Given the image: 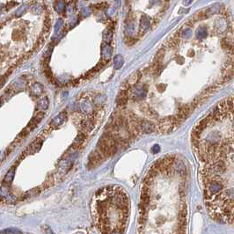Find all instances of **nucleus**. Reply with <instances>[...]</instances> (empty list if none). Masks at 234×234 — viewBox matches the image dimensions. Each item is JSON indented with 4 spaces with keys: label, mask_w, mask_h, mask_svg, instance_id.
Returning a JSON list of instances; mask_svg holds the SVG:
<instances>
[{
    "label": "nucleus",
    "mask_w": 234,
    "mask_h": 234,
    "mask_svg": "<svg viewBox=\"0 0 234 234\" xmlns=\"http://www.w3.org/2000/svg\"><path fill=\"white\" fill-rule=\"evenodd\" d=\"M42 91H43V86L42 85L38 84V83H36L35 85L32 87V93L34 95H36V96L41 95Z\"/></svg>",
    "instance_id": "14"
},
{
    "label": "nucleus",
    "mask_w": 234,
    "mask_h": 234,
    "mask_svg": "<svg viewBox=\"0 0 234 234\" xmlns=\"http://www.w3.org/2000/svg\"><path fill=\"white\" fill-rule=\"evenodd\" d=\"M196 128L206 137L193 139L200 161L204 202L221 224H234V97L220 101Z\"/></svg>",
    "instance_id": "1"
},
{
    "label": "nucleus",
    "mask_w": 234,
    "mask_h": 234,
    "mask_svg": "<svg viewBox=\"0 0 234 234\" xmlns=\"http://www.w3.org/2000/svg\"><path fill=\"white\" fill-rule=\"evenodd\" d=\"M179 123L180 122H179V121L177 120L176 117H165L159 122V132L168 133V132L172 131L174 128L178 126Z\"/></svg>",
    "instance_id": "4"
},
{
    "label": "nucleus",
    "mask_w": 234,
    "mask_h": 234,
    "mask_svg": "<svg viewBox=\"0 0 234 234\" xmlns=\"http://www.w3.org/2000/svg\"><path fill=\"white\" fill-rule=\"evenodd\" d=\"M95 127V119L94 117H91L83 120L80 122V128H81L82 131L85 132V133H89L91 132Z\"/></svg>",
    "instance_id": "6"
},
{
    "label": "nucleus",
    "mask_w": 234,
    "mask_h": 234,
    "mask_svg": "<svg viewBox=\"0 0 234 234\" xmlns=\"http://www.w3.org/2000/svg\"><path fill=\"white\" fill-rule=\"evenodd\" d=\"M98 150L105 158L111 157L116 152V140L111 132H106L99 138Z\"/></svg>",
    "instance_id": "2"
},
{
    "label": "nucleus",
    "mask_w": 234,
    "mask_h": 234,
    "mask_svg": "<svg viewBox=\"0 0 234 234\" xmlns=\"http://www.w3.org/2000/svg\"><path fill=\"white\" fill-rule=\"evenodd\" d=\"M42 145V140L41 138H37L35 142H33L32 144H30V146L28 148L25 150L24 153L27 152V154H32V153L36 152L41 149Z\"/></svg>",
    "instance_id": "7"
},
{
    "label": "nucleus",
    "mask_w": 234,
    "mask_h": 234,
    "mask_svg": "<svg viewBox=\"0 0 234 234\" xmlns=\"http://www.w3.org/2000/svg\"><path fill=\"white\" fill-rule=\"evenodd\" d=\"M148 90V88H146V86H141V87H138L135 90V95L136 97H138L139 99L141 98H144L146 94V92Z\"/></svg>",
    "instance_id": "13"
},
{
    "label": "nucleus",
    "mask_w": 234,
    "mask_h": 234,
    "mask_svg": "<svg viewBox=\"0 0 234 234\" xmlns=\"http://www.w3.org/2000/svg\"><path fill=\"white\" fill-rule=\"evenodd\" d=\"M44 118V113L43 112H40V113H38V114H36L35 116L32 118V120L29 122V123L27 124V126L21 131V133L18 135V140H22V139H24L25 137H27V135H29V133L33 130V129H35L37 125L41 122V121Z\"/></svg>",
    "instance_id": "3"
},
{
    "label": "nucleus",
    "mask_w": 234,
    "mask_h": 234,
    "mask_svg": "<svg viewBox=\"0 0 234 234\" xmlns=\"http://www.w3.org/2000/svg\"><path fill=\"white\" fill-rule=\"evenodd\" d=\"M103 158H105V157L103 156V154L100 152L99 150L92 152L89 155V158H88V163H87L88 168L89 169H93V168L97 167L98 165H99V164L101 163Z\"/></svg>",
    "instance_id": "5"
},
{
    "label": "nucleus",
    "mask_w": 234,
    "mask_h": 234,
    "mask_svg": "<svg viewBox=\"0 0 234 234\" xmlns=\"http://www.w3.org/2000/svg\"><path fill=\"white\" fill-rule=\"evenodd\" d=\"M65 120H66V115L64 113H61L57 116L55 117L54 119L51 121V122L49 124V127L52 128V129H56V128L61 126L63 122H65Z\"/></svg>",
    "instance_id": "9"
},
{
    "label": "nucleus",
    "mask_w": 234,
    "mask_h": 234,
    "mask_svg": "<svg viewBox=\"0 0 234 234\" xmlns=\"http://www.w3.org/2000/svg\"><path fill=\"white\" fill-rule=\"evenodd\" d=\"M159 151H160V147H159V145H158V144H155L152 148V153H158Z\"/></svg>",
    "instance_id": "19"
},
{
    "label": "nucleus",
    "mask_w": 234,
    "mask_h": 234,
    "mask_svg": "<svg viewBox=\"0 0 234 234\" xmlns=\"http://www.w3.org/2000/svg\"><path fill=\"white\" fill-rule=\"evenodd\" d=\"M141 131L142 133H152L155 130V125L152 122L147 120H141Z\"/></svg>",
    "instance_id": "8"
},
{
    "label": "nucleus",
    "mask_w": 234,
    "mask_h": 234,
    "mask_svg": "<svg viewBox=\"0 0 234 234\" xmlns=\"http://www.w3.org/2000/svg\"><path fill=\"white\" fill-rule=\"evenodd\" d=\"M140 78H141V74H140L139 72H135V73H133V74L129 78V79L127 80L126 83L129 85V87H130V86H132V85H135V84L139 81Z\"/></svg>",
    "instance_id": "11"
},
{
    "label": "nucleus",
    "mask_w": 234,
    "mask_h": 234,
    "mask_svg": "<svg viewBox=\"0 0 234 234\" xmlns=\"http://www.w3.org/2000/svg\"><path fill=\"white\" fill-rule=\"evenodd\" d=\"M1 233H21V232L18 231V230H15V229H11V230L2 231Z\"/></svg>",
    "instance_id": "18"
},
{
    "label": "nucleus",
    "mask_w": 234,
    "mask_h": 234,
    "mask_svg": "<svg viewBox=\"0 0 234 234\" xmlns=\"http://www.w3.org/2000/svg\"><path fill=\"white\" fill-rule=\"evenodd\" d=\"M209 12L208 11H202V12H199L197 13H196L195 15V18L196 20H203L205 18H207L209 17Z\"/></svg>",
    "instance_id": "16"
},
{
    "label": "nucleus",
    "mask_w": 234,
    "mask_h": 234,
    "mask_svg": "<svg viewBox=\"0 0 234 234\" xmlns=\"http://www.w3.org/2000/svg\"><path fill=\"white\" fill-rule=\"evenodd\" d=\"M14 173H15V167H12L11 170L6 173L5 177V180H4V182L11 183L12 179H13V177H14Z\"/></svg>",
    "instance_id": "15"
},
{
    "label": "nucleus",
    "mask_w": 234,
    "mask_h": 234,
    "mask_svg": "<svg viewBox=\"0 0 234 234\" xmlns=\"http://www.w3.org/2000/svg\"><path fill=\"white\" fill-rule=\"evenodd\" d=\"M129 98V94H128V90H122L120 92L118 97H117V105L120 107H124L127 104Z\"/></svg>",
    "instance_id": "10"
},
{
    "label": "nucleus",
    "mask_w": 234,
    "mask_h": 234,
    "mask_svg": "<svg viewBox=\"0 0 234 234\" xmlns=\"http://www.w3.org/2000/svg\"><path fill=\"white\" fill-rule=\"evenodd\" d=\"M123 64V59L121 55H117L116 57L115 58V66L116 69H119L122 66Z\"/></svg>",
    "instance_id": "17"
},
{
    "label": "nucleus",
    "mask_w": 234,
    "mask_h": 234,
    "mask_svg": "<svg viewBox=\"0 0 234 234\" xmlns=\"http://www.w3.org/2000/svg\"><path fill=\"white\" fill-rule=\"evenodd\" d=\"M49 105V100L48 97H42L41 99L38 100L37 102V108L38 109H42V110H46L48 108Z\"/></svg>",
    "instance_id": "12"
}]
</instances>
